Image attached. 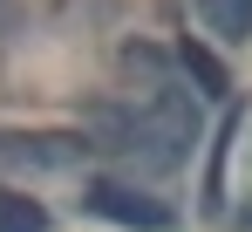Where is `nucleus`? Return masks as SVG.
I'll use <instances>...</instances> for the list:
<instances>
[{"label":"nucleus","mask_w":252,"mask_h":232,"mask_svg":"<svg viewBox=\"0 0 252 232\" xmlns=\"http://www.w3.org/2000/svg\"><path fill=\"white\" fill-rule=\"evenodd\" d=\"M82 151H89L82 137H48V130H34V137H0V171H68Z\"/></svg>","instance_id":"obj_3"},{"label":"nucleus","mask_w":252,"mask_h":232,"mask_svg":"<svg viewBox=\"0 0 252 232\" xmlns=\"http://www.w3.org/2000/svg\"><path fill=\"white\" fill-rule=\"evenodd\" d=\"M102 137H109V151H123L143 171H177L191 157V144H198V110L170 82H150L136 116H102Z\"/></svg>","instance_id":"obj_1"},{"label":"nucleus","mask_w":252,"mask_h":232,"mask_svg":"<svg viewBox=\"0 0 252 232\" xmlns=\"http://www.w3.org/2000/svg\"><path fill=\"white\" fill-rule=\"evenodd\" d=\"M89 212L116 219V226H136V232H170V205L136 185H116V178H95L89 185Z\"/></svg>","instance_id":"obj_2"},{"label":"nucleus","mask_w":252,"mask_h":232,"mask_svg":"<svg viewBox=\"0 0 252 232\" xmlns=\"http://www.w3.org/2000/svg\"><path fill=\"white\" fill-rule=\"evenodd\" d=\"M198 21H205L218 41H246L252 35V0H191Z\"/></svg>","instance_id":"obj_4"},{"label":"nucleus","mask_w":252,"mask_h":232,"mask_svg":"<svg viewBox=\"0 0 252 232\" xmlns=\"http://www.w3.org/2000/svg\"><path fill=\"white\" fill-rule=\"evenodd\" d=\"M177 62H184V76L198 82L205 96H225V69H218V55H211L205 41H184V48H177Z\"/></svg>","instance_id":"obj_6"},{"label":"nucleus","mask_w":252,"mask_h":232,"mask_svg":"<svg viewBox=\"0 0 252 232\" xmlns=\"http://www.w3.org/2000/svg\"><path fill=\"white\" fill-rule=\"evenodd\" d=\"M0 232H48V205L28 192H0Z\"/></svg>","instance_id":"obj_5"},{"label":"nucleus","mask_w":252,"mask_h":232,"mask_svg":"<svg viewBox=\"0 0 252 232\" xmlns=\"http://www.w3.org/2000/svg\"><path fill=\"white\" fill-rule=\"evenodd\" d=\"M246 219H252V205H246Z\"/></svg>","instance_id":"obj_7"}]
</instances>
